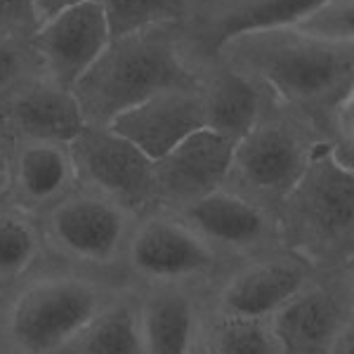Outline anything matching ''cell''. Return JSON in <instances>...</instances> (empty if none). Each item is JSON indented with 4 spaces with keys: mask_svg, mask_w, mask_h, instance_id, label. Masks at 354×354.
Here are the masks:
<instances>
[{
    "mask_svg": "<svg viewBox=\"0 0 354 354\" xmlns=\"http://www.w3.org/2000/svg\"><path fill=\"white\" fill-rule=\"evenodd\" d=\"M213 57L314 118L326 142L335 111L354 100V43H322L283 26L230 38Z\"/></svg>",
    "mask_w": 354,
    "mask_h": 354,
    "instance_id": "1",
    "label": "cell"
},
{
    "mask_svg": "<svg viewBox=\"0 0 354 354\" xmlns=\"http://www.w3.org/2000/svg\"><path fill=\"white\" fill-rule=\"evenodd\" d=\"M203 59L182 24L111 38L100 59L73 85L85 125H109L123 111L168 88L198 85Z\"/></svg>",
    "mask_w": 354,
    "mask_h": 354,
    "instance_id": "2",
    "label": "cell"
},
{
    "mask_svg": "<svg viewBox=\"0 0 354 354\" xmlns=\"http://www.w3.org/2000/svg\"><path fill=\"white\" fill-rule=\"evenodd\" d=\"M123 288L85 270L26 277L0 302V354H55Z\"/></svg>",
    "mask_w": 354,
    "mask_h": 354,
    "instance_id": "3",
    "label": "cell"
},
{
    "mask_svg": "<svg viewBox=\"0 0 354 354\" xmlns=\"http://www.w3.org/2000/svg\"><path fill=\"white\" fill-rule=\"evenodd\" d=\"M281 248L317 272L352 270L354 170L333 158L328 142L277 210Z\"/></svg>",
    "mask_w": 354,
    "mask_h": 354,
    "instance_id": "4",
    "label": "cell"
},
{
    "mask_svg": "<svg viewBox=\"0 0 354 354\" xmlns=\"http://www.w3.org/2000/svg\"><path fill=\"white\" fill-rule=\"evenodd\" d=\"M324 145L326 133L322 125L267 90L258 121L234 145L222 187L277 215L279 205Z\"/></svg>",
    "mask_w": 354,
    "mask_h": 354,
    "instance_id": "5",
    "label": "cell"
},
{
    "mask_svg": "<svg viewBox=\"0 0 354 354\" xmlns=\"http://www.w3.org/2000/svg\"><path fill=\"white\" fill-rule=\"evenodd\" d=\"M210 243L170 210H147L135 220L123 255V270L137 288L189 286L201 290L232 270Z\"/></svg>",
    "mask_w": 354,
    "mask_h": 354,
    "instance_id": "6",
    "label": "cell"
},
{
    "mask_svg": "<svg viewBox=\"0 0 354 354\" xmlns=\"http://www.w3.org/2000/svg\"><path fill=\"white\" fill-rule=\"evenodd\" d=\"M135 220L137 215L113 198L78 185L36 222L45 248L55 258L100 274L123 267Z\"/></svg>",
    "mask_w": 354,
    "mask_h": 354,
    "instance_id": "7",
    "label": "cell"
},
{
    "mask_svg": "<svg viewBox=\"0 0 354 354\" xmlns=\"http://www.w3.org/2000/svg\"><path fill=\"white\" fill-rule=\"evenodd\" d=\"M78 185L100 192L140 218L151 208V168L133 142L109 125H85L71 142Z\"/></svg>",
    "mask_w": 354,
    "mask_h": 354,
    "instance_id": "8",
    "label": "cell"
},
{
    "mask_svg": "<svg viewBox=\"0 0 354 354\" xmlns=\"http://www.w3.org/2000/svg\"><path fill=\"white\" fill-rule=\"evenodd\" d=\"M324 272H317L307 260L288 250H274L262 258L245 260L232 267L213 288L203 307L213 314L239 319H270L307 283Z\"/></svg>",
    "mask_w": 354,
    "mask_h": 354,
    "instance_id": "9",
    "label": "cell"
},
{
    "mask_svg": "<svg viewBox=\"0 0 354 354\" xmlns=\"http://www.w3.org/2000/svg\"><path fill=\"white\" fill-rule=\"evenodd\" d=\"M267 322L279 354H328L352 322V270L319 274Z\"/></svg>",
    "mask_w": 354,
    "mask_h": 354,
    "instance_id": "10",
    "label": "cell"
},
{
    "mask_svg": "<svg viewBox=\"0 0 354 354\" xmlns=\"http://www.w3.org/2000/svg\"><path fill=\"white\" fill-rule=\"evenodd\" d=\"M175 215L225 260H236V265L281 250L277 215L225 187L205 194Z\"/></svg>",
    "mask_w": 354,
    "mask_h": 354,
    "instance_id": "11",
    "label": "cell"
},
{
    "mask_svg": "<svg viewBox=\"0 0 354 354\" xmlns=\"http://www.w3.org/2000/svg\"><path fill=\"white\" fill-rule=\"evenodd\" d=\"M234 142L208 128L196 130L175 149L153 161L151 168V208L177 210L220 189L232 163Z\"/></svg>",
    "mask_w": 354,
    "mask_h": 354,
    "instance_id": "12",
    "label": "cell"
},
{
    "mask_svg": "<svg viewBox=\"0 0 354 354\" xmlns=\"http://www.w3.org/2000/svg\"><path fill=\"white\" fill-rule=\"evenodd\" d=\"M111 36L95 0H83L45 19L31 36V48L41 59L45 78L73 90L90 66L106 50Z\"/></svg>",
    "mask_w": 354,
    "mask_h": 354,
    "instance_id": "13",
    "label": "cell"
},
{
    "mask_svg": "<svg viewBox=\"0 0 354 354\" xmlns=\"http://www.w3.org/2000/svg\"><path fill=\"white\" fill-rule=\"evenodd\" d=\"M78 187L71 145L15 140L3 203L38 220L45 210Z\"/></svg>",
    "mask_w": 354,
    "mask_h": 354,
    "instance_id": "14",
    "label": "cell"
},
{
    "mask_svg": "<svg viewBox=\"0 0 354 354\" xmlns=\"http://www.w3.org/2000/svg\"><path fill=\"white\" fill-rule=\"evenodd\" d=\"M111 130L125 137L151 161H158L182 140L205 128L203 102L198 85L168 88L147 97L133 109L123 111L109 123Z\"/></svg>",
    "mask_w": 354,
    "mask_h": 354,
    "instance_id": "15",
    "label": "cell"
},
{
    "mask_svg": "<svg viewBox=\"0 0 354 354\" xmlns=\"http://www.w3.org/2000/svg\"><path fill=\"white\" fill-rule=\"evenodd\" d=\"M319 3L322 0H203L187 21L185 33L196 55L208 59L230 38L293 26Z\"/></svg>",
    "mask_w": 354,
    "mask_h": 354,
    "instance_id": "16",
    "label": "cell"
},
{
    "mask_svg": "<svg viewBox=\"0 0 354 354\" xmlns=\"http://www.w3.org/2000/svg\"><path fill=\"white\" fill-rule=\"evenodd\" d=\"M0 118L15 140H45L71 145L85 128L73 90L38 76L0 106Z\"/></svg>",
    "mask_w": 354,
    "mask_h": 354,
    "instance_id": "17",
    "label": "cell"
},
{
    "mask_svg": "<svg viewBox=\"0 0 354 354\" xmlns=\"http://www.w3.org/2000/svg\"><path fill=\"white\" fill-rule=\"evenodd\" d=\"M137 295L145 354H189L203 319L201 290L145 286L137 288Z\"/></svg>",
    "mask_w": 354,
    "mask_h": 354,
    "instance_id": "18",
    "label": "cell"
},
{
    "mask_svg": "<svg viewBox=\"0 0 354 354\" xmlns=\"http://www.w3.org/2000/svg\"><path fill=\"white\" fill-rule=\"evenodd\" d=\"M205 128L236 145L258 121L267 90L253 78L234 71L215 57H208L198 73Z\"/></svg>",
    "mask_w": 354,
    "mask_h": 354,
    "instance_id": "19",
    "label": "cell"
},
{
    "mask_svg": "<svg viewBox=\"0 0 354 354\" xmlns=\"http://www.w3.org/2000/svg\"><path fill=\"white\" fill-rule=\"evenodd\" d=\"M55 354H145L137 288H123Z\"/></svg>",
    "mask_w": 354,
    "mask_h": 354,
    "instance_id": "20",
    "label": "cell"
},
{
    "mask_svg": "<svg viewBox=\"0 0 354 354\" xmlns=\"http://www.w3.org/2000/svg\"><path fill=\"white\" fill-rule=\"evenodd\" d=\"M43 250L38 222L0 201V290L24 281Z\"/></svg>",
    "mask_w": 354,
    "mask_h": 354,
    "instance_id": "21",
    "label": "cell"
},
{
    "mask_svg": "<svg viewBox=\"0 0 354 354\" xmlns=\"http://www.w3.org/2000/svg\"><path fill=\"white\" fill-rule=\"evenodd\" d=\"M95 3L104 15L109 36L123 38L156 26H187L203 0H95Z\"/></svg>",
    "mask_w": 354,
    "mask_h": 354,
    "instance_id": "22",
    "label": "cell"
},
{
    "mask_svg": "<svg viewBox=\"0 0 354 354\" xmlns=\"http://www.w3.org/2000/svg\"><path fill=\"white\" fill-rule=\"evenodd\" d=\"M201 333L210 354H279L267 319H239L203 307Z\"/></svg>",
    "mask_w": 354,
    "mask_h": 354,
    "instance_id": "23",
    "label": "cell"
},
{
    "mask_svg": "<svg viewBox=\"0 0 354 354\" xmlns=\"http://www.w3.org/2000/svg\"><path fill=\"white\" fill-rule=\"evenodd\" d=\"M290 28L322 43H354V0H322Z\"/></svg>",
    "mask_w": 354,
    "mask_h": 354,
    "instance_id": "24",
    "label": "cell"
},
{
    "mask_svg": "<svg viewBox=\"0 0 354 354\" xmlns=\"http://www.w3.org/2000/svg\"><path fill=\"white\" fill-rule=\"evenodd\" d=\"M38 76H43V66L31 41L0 43V106Z\"/></svg>",
    "mask_w": 354,
    "mask_h": 354,
    "instance_id": "25",
    "label": "cell"
},
{
    "mask_svg": "<svg viewBox=\"0 0 354 354\" xmlns=\"http://www.w3.org/2000/svg\"><path fill=\"white\" fill-rule=\"evenodd\" d=\"M41 19L33 0H0V43L31 41Z\"/></svg>",
    "mask_w": 354,
    "mask_h": 354,
    "instance_id": "26",
    "label": "cell"
},
{
    "mask_svg": "<svg viewBox=\"0 0 354 354\" xmlns=\"http://www.w3.org/2000/svg\"><path fill=\"white\" fill-rule=\"evenodd\" d=\"M15 137L5 128L3 118H0V201H3V192L8 185V170H10V156H12Z\"/></svg>",
    "mask_w": 354,
    "mask_h": 354,
    "instance_id": "27",
    "label": "cell"
},
{
    "mask_svg": "<svg viewBox=\"0 0 354 354\" xmlns=\"http://www.w3.org/2000/svg\"><path fill=\"white\" fill-rule=\"evenodd\" d=\"M33 3H36L38 19H41V24H43L45 19L64 12V10L73 8V5H78V3H83V0H33Z\"/></svg>",
    "mask_w": 354,
    "mask_h": 354,
    "instance_id": "28",
    "label": "cell"
},
{
    "mask_svg": "<svg viewBox=\"0 0 354 354\" xmlns=\"http://www.w3.org/2000/svg\"><path fill=\"white\" fill-rule=\"evenodd\" d=\"M328 354H354V319L350 324H345L340 333L335 335Z\"/></svg>",
    "mask_w": 354,
    "mask_h": 354,
    "instance_id": "29",
    "label": "cell"
},
{
    "mask_svg": "<svg viewBox=\"0 0 354 354\" xmlns=\"http://www.w3.org/2000/svg\"><path fill=\"white\" fill-rule=\"evenodd\" d=\"M201 322H203V319H201ZM189 354H210L208 345H205V340H203V333H201V328H198V335H196V340H194V345H192Z\"/></svg>",
    "mask_w": 354,
    "mask_h": 354,
    "instance_id": "30",
    "label": "cell"
},
{
    "mask_svg": "<svg viewBox=\"0 0 354 354\" xmlns=\"http://www.w3.org/2000/svg\"><path fill=\"white\" fill-rule=\"evenodd\" d=\"M0 295H3V290H0Z\"/></svg>",
    "mask_w": 354,
    "mask_h": 354,
    "instance_id": "31",
    "label": "cell"
}]
</instances>
